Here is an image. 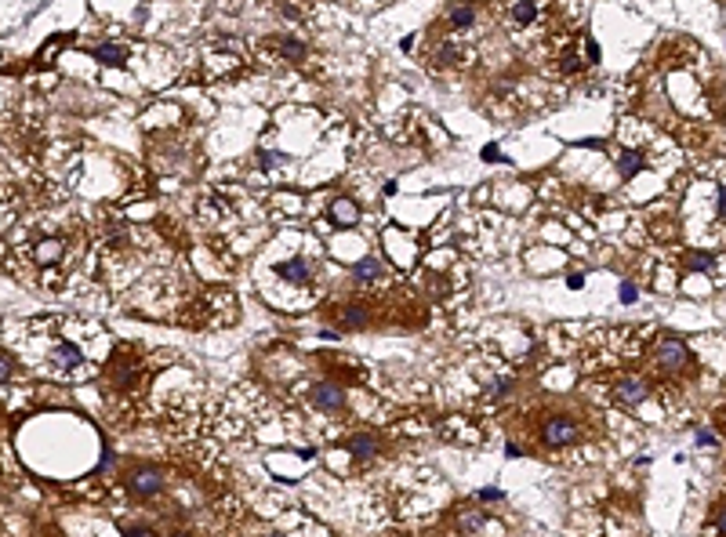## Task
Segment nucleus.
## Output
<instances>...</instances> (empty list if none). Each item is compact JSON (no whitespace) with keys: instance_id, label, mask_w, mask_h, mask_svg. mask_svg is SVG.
<instances>
[{"instance_id":"nucleus-1","label":"nucleus","mask_w":726,"mask_h":537,"mask_svg":"<svg viewBox=\"0 0 726 537\" xmlns=\"http://www.w3.org/2000/svg\"><path fill=\"white\" fill-rule=\"evenodd\" d=\"M127 487H131L138 497H152V494H160V487H163V472H160V468L142 465V468H135V472H131Z\"/></svg>"},{"instance_id":"nucleus-2","label":"nucleus","mask_w":726,"mask_h":537,"mask_svg":"<svg viewBox=\"0 0 726 537\" xmlns=\"http://www.w3.org/2000/svg\"><path fill=\"white\" fill-rule=\"evenodd\" d=\"M690 360V352H686V345L683 341H676V338H668V341H661L657 345V363L665 367V370H683V363Z\"/></svg>"},{"instance_id":"nucleus-3","label":"nucleus","mask_w":726,"mask_h":537,"mask_svg":"<svg viewBox=\"0 0 726 537\" xmlns=\"http://www.w3.org/2000/svg\"><path fill=\"white\" fill-rule=\"evenodd\" d=\"M574 436H578V425L567 421V418H552L549 425H545V432H541L545 446H567V443H574Z\"/></svg>"},{"instance_id":"nucleus-4","label":"nucleus","mask_w":726,"mask_h":537,"mask_svg":"<svg viewBox=\"0 0 726 537\" xmlns=\"http://www.w3.org/2000/svg\"><path fill=\"white\" fill-rule=\"evenodd\" d=\"M646 392H650V389H646V381H639V378H625V381L617 385V392H614V396H617V403H621V407H635V403H643V400H646Z\"/></svg>"},{"instance_id":"nucleus-5","label":"nucleus","mask_w":726,"mask_h":537,"mask_svg":"<svg viewBox=\"0 0 726 537\" xmlns=\"http://www.w3.org/2000/svg\"><path fill=\"white\" fill-rule=\"evenodd\" d=\"M330 218H334V225L349 229V225L360 222V207H356V203H352L349 196H338L334 203H330Z\"/></svg>"},{"instance_id":"nucleus-6","label":"nucleus","mask_w":726,"mask_h":537,"mask_svg":"<svg viewBox=\"0 0 726 537\" xmlns=\"http://www.w3.org/2000/svg\"><path fill=\"white\" fill-rule=\"evenodd\" d=\"M313 403L320 407V411H338V407L345 403V392L327 381V385H316V389H313Z\"/></svg>"},{"instance_id":"nucleus-7","label":"nucleus","mask_w":726,"mask_h":537,"mask_svg":"<svg viewBox=\"0 0 726 537\" xmlns=\"http://www.w3.org/2000/svg\"><path fill=\"white\" fill-rule=\"evenodd\" d=\"M349 454L356 457V461H374V454H378V439L371 436V432H360L352 443H349Z\"/></svg>"},{"instance_id":"nucleus-8","label":"nucleus","mask_w":726,"mask_h":537,"mask_svg":"<svg viewBox=\"0 0 726 537\" xmlns=\"http://www.w3.org/2000/svg\"><path fill=\"white\" fill-rule=\"evenodd\" d=\"M309 273H313V268H309V262H305V258H295V262H284V265H280V268H276V276H284V279H291V284H302V279H309Z\"/></svg>"},{"instance_id":"nucleus-9","label":"nucleus","mask_w":726,"mask_h":537,"mask_svg":"<svg viewBox=\"0 0 726 537\" xmlns=\"http://www.w3.org/2000/svg\"><path fill=\"white\" fill-rule=\"evenodd\" d=\"M91 55L102 62V66H124V62H127V51L117 47V44H98Z\"/></svg>"},{"instance_id":"nucleus-10","label":"nucleus","mask_w":726,"mask_h":537,"mask_svg":"<svg viewBox=\"0 0 726 537\" xmlns=\"http://www.w3.org/2000/svg\"><path fill=\"white\" fill-rule=\"evenodd\" d=\"M617 171H621V178H632V174H639L643 171V157L635 149H625L617 157Z\"/></svg>"},{"instance_id":"nucleus-11","label":"nucleus","mask_w":726,"mask_h":537,"mask_svg":"<svg viewBox=\"0 0 726 537\" xmlns=\"http://www.w3.org/2000/svg\"><path fill=\"white\" fill-rule=\"evenodd\" d=\"M55 363L73 370L76 363H80V349H76V345H58V349H55Z\"/></svg>"},{"instance_id":"nucleus-12","label":"nucleus","mask_w":726,"mask_h":537,"mask_svg":"<svg viewBox=\"0 0 726 537\" xmlns=\"http://www.w3.org/2000/svg\"><path fill=\"white\" fill-rule=\"evenodd\" d=\"M451 22L457 25V30H465V25L476 22V11L468 8V4H457V8H451Z\"/></svg>"},{"instance_id":"nucleus-13","label":"nucleus","mask_w":726,"mask_h":537,"mask_svg":"<svg viewBox=\"0 0 726 537\" xmlns=\"http://www.w3.org/2000/svg\"><path fill=\"white\" fill-rule=\"evenodd\" d=\"M58 254H62V244H58V240H44V244H36V262H41V265H44V262H55Z\"/></svg>"},{"instance_id":"nucleus-14","label":"nucleus","mask_w":726,"mask_h":537,"mask_svg":"<svg viewBox=\"0 0 726 537\" xmlns=\"http://www.w3.org/2000/svg\"><path fill=\"white\" fill-rule=\"evenodd\" d=\"M378 273H381V268H378V262H374V258H363V262H356V265H352V276H356V279H374Z\"/></svg>"},{"instance_id":"nucleus-15","label":"nucleus","mask_w":726,"mask_h":537,"mask_svg":"<svg viewBox=\"0 0 726 537\" xmlns=\"http://www.w3.org/2000/svg\"><path fill=\"white\" fill-rule=\"evenodd\" d=\"M686 268H690V273H708V268H712V254H701V251L686 254Z\"/></svg>"},{"instance_id":"nucleus-16","label":"nucleus","mask_w":726,"mask_h":537,"mask_svg":"<svg viewBox=\"0 0 726 537\" xmlns=\"http://www.w3.org/2000/svg\"><path fill=\"white\" fill-rule=\"evenodd\" d=\"M512 19L523 22V25L534 22V19H538V4H512Z\"/></svg>"},{"instance_id":"nucleus-17","label":"nucleus","mask_w":726,"mask_h":537,"mask_svg":"<svg viewBox=\"0 0 726 537\" xmlns=\"http://www.w3.org/2000/svg\"><path fill=\"white\" fill-rule=\"evenodd\" d=\"M258 160H262V168H265V171H273V168H280V163H287L284 152H269V149H262V152H258Z\"/></svg>"},{"instance_id":"nucleus-18","label":"nucleus","mask_w":726,"mask_h":537,"mask_svg":"<svg viewBox=\"0 0 726 537\" xmlns=\"http://www.w3.org/2000/svg\"><path fill=\"white\" fill-rule=\"evenodd\" d=\"M363 323H367V312L363 309H345V327L349 330H360Z\"/></svg>"},{"instance_id":"nucleus-19","label":"nucleus","mask_w":726,"mask_h":537,"mask_svg":"<svg viewBox=\"0 0 726 537\" xmlns=\"http://www.w3.org/2000/svg\"><path fill=\"white\" fill-rule=\"evenodd\" d=\"M483 527V516H476V512H465L462 516V530L465 534H473V530H479Z\"/></svg>"},{"instance_id":"nucleus-20","label":"nucleus","mask_w":726,"mask_h":537,"mask_svg":"<svg viewBox=\"0 0 726 537\" xmlns=\"http://www.w3.org/2000/svg\"><path fill=\"white\" fill-rule=\"evenodd\" d=\"M280 47H284L287 58H302V55H305V47H302L298 41H280Z\"/></svg>"},{"instance_id":"nucleus-21","label":"nucleus","mask_w":726,"mask_h":537,"mask_svg":"<svg viewBox=\"0 0 726 537\" xmlns=\"http://www.w3.org/2000/svg\"><path fill=\"white\" fill-rule=\"evenodd\" d=\"M635 298H639V290H635L632 284H621V301H625V305H632Z\"/></svg>"},{"instance_id":"nucleus-22","label":"nucleus","mask_w":726,"mask_h":537,"mask_svg":"<svg viewBox=\"0 0 726 537\" xmlns=\"http://www.w3.org/2000/svg\"><path fill=\"white\" fill-rule=\"evenodd\" d=\"M585 58H589V62H600V47H595V41L585 44Z\"/></svg>"},{"instance_id":"nucleus-23","label":"nucleus","mask_w":726,"mask_h":537,"mask_svg":"<svg viewBox=\"0 0 726 537\" xmlns=\"http://www.w3.org/2000/svg\"><path fill=\"white\" fill-rule=\"evenodd\" d=\"M479 497H483V501H498L501 490H498V487H487V490H479Z\"/></svg>"},{"instance_id":"nucleus-24","label":"nucleus","mask_w":726,"mask_h":537,"mask_svg":"<svg viewBox=\"0 0 726 537\" xmlns=\"http://www.w3.org/2000/svg\"><path fill=\"white\" fill-rule=\"evenodd\" d=\"M124 537H157L152 530H142V527H131V530H124Z\"/></svg>"},{"instance_id":"nucleus-25","label":"nucleus","mask_w":726,"mask_h":537,"mask_svg":"<svg viewBox=\"0 0 726 537\" xmlns=\"http://www.w3.org/2000/svg\"><path fill=\"white\" fill-rule=\"evenodd\" d=\"M0 378H4V381L11 378V356L8 352H4V360H0Z\"/></svg>"},{"instance_id":"nucleus-26","label":"nucleus","mask_w":726,"mask_h":537,"mask_svg":"<svg viewBox=\"0 0 726 537\" xmlns=\"http://www.w3.org/2000/svg\"><path fill=\"white\" fill-rule=\"evenodd\" d=\"M697 443H701V446H716V436H712V432H705V429H701V432H697Z\"/></svg>"},{"instance_id":"nucleus-27","label":"nucleus","mask_w":726,"mask_h":537,"mask_svg":"<svg viewBox=\"0 0 726 537\" xmlns=\"http://www.w3.org/2000/svg\"><path fill=\"white\" fill-rule=\"evenodd\" d=\"M581 284H585V276H581V273H574V276H570V279H567V287H574V290H578Z\"/></svg>"},{"instance_id":"nucleus-28","label":"nucleus","mask_w":726,"mask_h":537,"mask_svg":"<svg viewBox=\"0 0 726 537\" xmlns=\"http://www.w3.org/2000/svg\"><path fill=\"white\" fill-rule=\"evenodd\" d=\"M719 214H726V185H719Z\"/></svg>"},{"instance_id":"nucleus-29","label":"nucleus","mask_w":726,"mask_h":537,"mask_svg":"<svg viewBox=\"0 0 726 537\" xmlns=\"http://www.w3.org/2000/svg\"><path fill=\"white\" fill-rule=\"evenodd\" d=\"M716 523H719V530L726 534V508H723V512H719V519H716Z\"/></svg>"},{"instance_id":"nucleus-30","label":"nucleus","mask_w":726,"mask_h":537,"mask_svg":"<svg viewBox=\"0 0 726 537\" xmlns=\"http://www.w3.org/2000/svg\"><path fill=\"white\" fill-rule=\"evenodd\" d=\"M174 537H185V534H174Z\"/></svg>"}]
</instances>
